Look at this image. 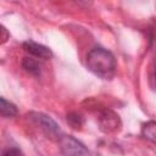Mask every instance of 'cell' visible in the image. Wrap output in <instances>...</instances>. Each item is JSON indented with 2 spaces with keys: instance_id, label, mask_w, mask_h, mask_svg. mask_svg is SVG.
Segmentation results:
<instances>
[{
  "instance_id": "1",
  "label": "cell",
  "mask_w": 156,
  "mask_h": 156,
  "mask_svg": "<svg viewBox=\"0 0 156 156\" xmlns=\"http://www.w3.org/2000/svg\"><path fill=\"white\" fill-rule=\"evenodd\" d=\"M87 67L94 74L110 79L116 72V58L104 48H94L87 55Z\"/></svg>"
},
{
  "instance_id": "2",
  "label": "cell",
  "mask_w": 156,
  "mask_h": 156,
  "mask_svg": "<svg viewBox=\"0 0 156 156\" xmlns=\"http://www.w3.org/2000/svg\"><path fill=\"white\" fill-rule=\"evenodd\" d=\"M58 145L65 156H90L88 149L71 135H62L58 139Z\"/></svg>"
},
{
  "instance_id": "3",
  "label": "cell",
  "mask_w": 156,
  "mask_h": 156,
  "mask_svg": "<svg viewBox=\"0 0 156 156\" xmlns=\"http://www.w3.org/2000/svg\"><path fill=\"white\" fill-rule=\"evenodd\" d=\"M29 116H30V119L35 124H38L48 136H50L52 139H57V140L62 136V135H60L61 132H60L57 123L51 117H49L44 113H40V112H32Z\"/></svg>"
},
{
  "instance_id": "4",
  "label": "cell",
  "mask_w": 156,
  "mask_h": 156,
  "mask_svg": "<svg viewBox=\"0 0 156 156\" xmlns=\"http://www.w3.org/2000/svg\"><path fill=\"white\" fill-rule=\"evenodd\" d=\"M99 124H100V129L105 133H112V132H116L119 126H121V122H119V118H118V115H116L115 112L110 111V110H106L104 111L100 117H99Z\"/></svg>"
},
{
  "instance_id": "5",
  "label": "cell",
  "mask_w": 156,
  "mask_h": 156,
  "mask_svg": "<svg viewBox=\"0 0 156 156\" xmlns=\"http://www.w3.org/2000/svg\"><path fill=\"white\" fill-rule=\"evenodd\" d=\"M23 49L29 52L30 55L35 56V57H40V58H50L52 52L51 50L43 45V44H39V43H35L33 40H27L23 43Z\"/></svg>"
},
{
  "instance_id": "6",
  "label": "cell",
  "mask_w": 156,
  "mask_h": 156,
  "mask_svg": "<svg viewBox=\"0 0 156 156\" xmlns=\"http://www.w3.org/2000/svg\"><path fill=\"white\" fill-rule=\"evenodd\" d=\"M141 135L145 139L156 143V122L155 121L146 122L141 128Z\"/></svg>"
},
{
  "instance_id": "7",
  "label": "cell",
  "mask_w": 156,
  "mask_h": 156,
  "mask_svg": "<svg viewBox=\"0 0 156 156\" xmlns=\"http://www.w3.org/2000/svg\"><path fill=\"white\" fill-rule=\"evenodd\" d=\"M0 112L2 117H13L17 115V108L12 102L1 98L0 99Z\"/></svg>"
},
{
  "instance_id": "8",
  "label": "cell",
  "mask_w": 156,
  "mask_h": 156,
  "mask_svg": "<svg viewBox=\"0 0 156 156\" xmlns=\"http://www.w3.org/2000/svg\"><path fill=\"white\" fill-rule=\"evenodd\" d=\"M22 66L23 68L29 72L30 74H34V76H38L40 73V65L34 60V58H29V57H24L23 61H22Z\"/></svg>"
},
{
  "instance_id": "9",
  "label": "cell",
  "mask_w": 156,
  "mask_h": 156,
  "mask_svg": "<svg viewBox=\"0 0 156 156\" xmlns=\"http://www.w3.org/2000/svg\"><path fill=\"white\" fill-rule=\"evenodd\" d=\"M4 156H22V152L17 147H10L5 151Z\"/></svg>"
},
{
  "instance_id": "10",
  "label": "cell",
  "mask_w": 156,
  "mask_h": 156,
  "mask_svg": "<svg viewBox=\"0 0 156 156\" xmlns=\"http://www.w3.org/2000/svg\"><path fill=\"white\" fill-rule=\"evenodd\" d=\"M0 32H1V44H4L7 39H9V37H10V34L7 33V30H6V28L4 27V26H1V29H0Z\"/></svg>"
},
{
  "instance_id": "11",
  "label": "cell",
  "mask_w": 156,
  "mask_h": 156,
  "mask_svg": "<svg viewBox=\"0 0 156 156\" xmlns=\"http://www.w3.org/2000/svg\"><path fill=\"white\" fill-rule=\"evenodd\" d=\"M154 83H155V88H156V61H155V67H154Z\"/></svg>"
}]
</instances>
